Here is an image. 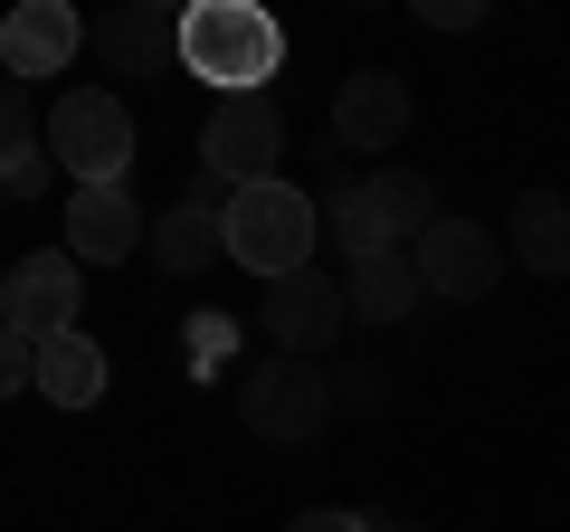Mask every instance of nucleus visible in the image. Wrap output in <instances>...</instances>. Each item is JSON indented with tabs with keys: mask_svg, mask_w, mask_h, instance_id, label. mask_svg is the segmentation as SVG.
<instances>
[{
	"mask_svg": "<svg viewBox=\"0 0 570 532\" xmlns=\"http://www.w3.org/2000/svg\"><path fill=\"white\" fill-rule=\"evenodd\" d=\"M29 144H48V134H39V105H29L20 77H0V162H10V152H29Z\"/></svg>",
	"mask_w": 570,
	"mask_h": 532,
	"instance_id": "nucleus-19",
	"label": "nucleus"
},
{
	"mask_svg": "<svg viewBox=\"0 0 570 532\" xmlns=\"http://www.w3.org/2000/svg\"><path fill=\"white\" fill-rule=\"evenodd\" d=\"M0 305H10V266H0Z\"/></svg>",
	"mask_w": 570,
	"mask_h": 532,
	"instance_id": "nucleus-26",
	"label": "nucleus"
},
{
	"mask_svg": "<svg viewBox=\"0 0 570 532\" xmlns=\"http://www.w3.org/2000/svg\"><path fill=\"white\" fill-rule=\"evenodd\" d=\"M134 247H153V219L134 209V190H124V181L67 190V257H77V266H124Z\"/></svg>",
	"mask_w": 570,
	"mask_h": 532,
	"instance_id": "nucleus-7",
	"label": "nucleus"
},
{
	"mask_svg": "<svg viewBox=\"0 0 570 532\" xmlns=\"http://www.w3.org/2000/svg\"><path fill=\"white\" fill-rule=\"evenodd\" d=\"M504 228H513V257H523L532 276H570V200L561 190H523Z\"/></svg>",
	"mask_w": 570,
	"mask_h": 532,
	"instance_id": "nucleus-16",
	"label": "nucleus"
},
{
	"mask_svg": "<svg viewBox=\"0 0 570 532\" xmlns=\"http://www.w3.org/2000/svg\"><path fill=\"white\" fill-rule=\"evenodd\" d=\"M48 152H58V171H77V190L124 181L134 171V115H124V96H96V86L58 96L48 105Z\"/></svg>",
	"mask_w": 570,
	"mask_h": 532,
	"instance_id": "nucleus-4",
	"label": "nucleus"
},
{
	"mask_svg": "<svg viewBox=\"0 0 570 532\" xmlns=\"http://www.w3.org/2000/svg\"><path fill=\"white\" fill-rule=\"evenodd\" d=\"M39 390L58 400V410H96V400H105V352L86 343V333L39 343Z\"/></svg>",
	"mask_w": 570,
	"mask_h": 532,
	"instance_id": "nucleus-17",
	"label": "nucleus"
},
{
	"mask_svg": "<svg viewBox=\"0 0 570 532\" xmlns=\"http://www.w3.org/2000/svg\"><path fill=\"white\" fill-rule=\"evenodd\" d=\"M371 532H419V523H400V513H371Z\"/></svg>",
	"mask_w": 570,
	"mask_h": 532,
	"instance_id": "nucleus-25",
	"label": "nucleus"
},
{
	"mask_svg": "<svg viewBox=\"0 0 570 532\" xmlns=\"http://www.w3.org/2000/svg\"><path fill=\"white\" fill-rule=\"evenodd\" d=\"M324 209H333V247H343L352 266H362V257H390V228H381V209H371V190H362V181H343Z\"/></svg>",
	"mask_w": 570,
	"mask_h": 532,
	"instance_id": "nucleus-18",
	"label": "nucleus"
},
{
	"mask_svg": "<svg viewBox=\"0 0 570 532\" xmlns=\"http://www.w3.org/2000/svg\"><path fill=\"white\" fill-rule=\"evenodd\" d=\"M257 324H266V343H276V352L314 362V352H324L333 333L352 324L343 276H324V266H305V276H276V286H266V305H257Z\"/></svg>",
	"mask_w": 570,
	"mask_h": 532,
	"instance_id": "nucleus-6",
	"label": "nucleus"
},
{
	"mask_svg": "<svg viewBox=\"0 0 570 532\" xmlns=\"http://www.w3.org/2000/svg\"><path fill=\"white\" fill-rule=\"evenodd\" d=\"M409 134V77L400 67H362V77H343V96H333V144L343 152H390Z\"/></svg>",
	"mask_w": 570,
	"mask_h": 532,
	"instance_id": "nucleus-10",
	"label": "nucleus"
},
{
	"mask_svg": "<svg viewBox=\"0 0 570 532\" xmlns=\"http://www.w3.org/2000/svg\"><path fill=\"white\" fill-rule=\"evenodd\" d=\"M371 209H381V228H390V247H419L428 228L448 219V209H438V181H428V171H409V162H390V171H371Z\"/></svg>",
	"mask_w": 570,
	"mask_h": 532,
	"instance_id": "nucleus-15",
	"label": "nucleus"
},
{
	"mask_svg": "<svg viewBox=\"0 0 570 532\" xmlns=\"http://www.w3.org/2000/svg\"><path fill=\"white\" fill-rule=\"evenodd\" d=\"M200 162H209V181H228V190L276 181V162H285V115H276L266 96H219V105H209V124H200Z\"/></svg>",
	"mask_w": 570,
	"mask_h": 532,
	"instance_id": "nucleus-5",
	"label": "nucleus"
},
{
	"mask_svg": "<svg viewBox=\"0 0 570 532\" xmlns=\"http://www.w3.org/2000/svg\"><path fill=\"white\" fill-rule=\"evenodd\" d=\"M20 381H39V343H29V333L0 314V400H10Z\"/></svg>",
	"mask_w": 570,
	"mask_h": 532,
	"instance_id": "nucleus-21",
	"label": "nucleus"
},
{
	"mask_svg": "<svg viewBox=\"0 0 570 532\" xmlns=\"http://www.w3.org/2000/svg\"><path fill=\"white\" fill-rule=\"evenodd\" d=\"M419 257L409 247H390V257H362V266H343V305L362 314V324H400V314H419Z\"/></svg>",
	"mask_w": 570,
	"mask_h": 532,
	"instance_id": "nucleus-14",
	"label": "nucleus"
},
{
	"mask_svg": "<svg viewBox=\"0 0 570 532\" xmlns=\"http://www.w3.org/2000/svg\"><path fill=\"white\" fill-rule=\"evenodd\" d=\"M333 410H343V390L324 381V362H295V352H276V362H257L238 381V418H247V437H266V447L324 437Z\"/></svg>",
	"mask_w": 570,
	"mask_h": 532,
	"instance_id": "nucleus-3",
	"label": "nucleus"
},
{
	"mask_svg": "<svg viewBox=\"0 0 570 532\" xmlns=\"http://www.w3.org/2000/svg\"><path fill=\"white\" fill-rule=\"evenodd\" d=\"M276 58H285V29L257 0H190L181 10V67L219 96H266Z\"/></svg>",
	"mask_w": 570,
	"mask_h": 532,
	"instance_id": "nucleus-1",
	"label": "nucleus"
},
{
	"mask_svg": "<svg viewBox=\"0 0 570 532\" xmlns=\"http://www.w3.org/2000/svg\"><path fill=\"white\" fill-rule=\"evenodd\" d=\"M48 181H58V152H48V144H29V152H10V162H0V190H10V200H39Z\"/></svg>",
	"mask_w": 570,
	"mask_h": 532,
	"instance_id": "nucleus-20",
	"label": "nucleus"
},
{
	"mask_svg": "<svg viewBox=\"0 0 570 532\" xmlns=\"http://www.w3.org/2000/svg\"><path fill=\"white\" fill-rule=\"evenodd\" d=\"M409 257H419V286L428 295H466V305L504 276V247H494V228H475V219H438Z\"/></svg>",
	"mask_w": 570,
	"mask_h": 532,
	"instance_id": "nucleus-9",
	"label": "nucleus"
},
{
	"mask_svg": "<svg viewBox=\"0 0 570 532\" xmlns=\"http://www.w3.org/2000/svg\"><path fill=\"white\" fill-rule=\"evenodd\" d=\"M343 410H381V371H371V362L343 371Z\"/></svg>",
	"mask_w": 570,
	"mask_h": 532,
	"instance_id": "nucleus-24",
	"label": "nucleus"
},
{
	"mask_svg": "<svg viewBox=\"0 0 570 532\" xmlns=\"http://www.w3.org/2000/svg\"><path fill=\"white\" fill-rule=\"evenodd\" d=\"M77 48H86V20L67 10V0H20V10L0 20V67H10L20 86L29 77H58Z\"/></svg>",
	"mask_w": 570,
	"mask_h": 532,
	"instance_id": "nucleus-13",
	"label": "nucleus"
},
{
	"mask_svg": "<svg viewBox=\"0 0 570 532\" xmlns=\"http://www.w3.org/2000/svg\"><path fill=\"white\" fill-rule=\"evenodd\" d=\"M285 532H371V513H333V504H314V513H295Z\"/></svg>",
	"mask_w": 570,
	"mask_h": 532,
	"instance_id": "nucleus-22",
	"label": "nucleus"
},
{
	"mask_svg": "<svg viewBox=\"0 0 570 532\" xmlns=\"http://www.w3.org/2000/svg\"><path fill=\"white\" fill-rule=\"evenodd\" d=\"M153 257H163V276H200V266L228 257V181H200L190 200H171L163 219H153Z\"/></svg>",
	"mask_w": 570,
	"mask_h": 532,
	"instance_id": "nucleus-11",
	"label": "nucleus"
},
{
	"mask_svg": "<svg viewBox=\"0 0 570 532\" xmlns=\"http://www.w3.org/2000/svg\"><path fill=\"white\" fill-rule=\"evenodd\" d=\"M0 209H10V190H0Z\"/></svg>",
	"mask_w": 570,
	"mask_h": 532,
	"instance_id": "nucleus-27",
	"label": "nucleus"
},
{
	"mask_svg": "<svg viewBox=\"0 0 570 532\" xmlns=\"http://www.w3.org/2000/svg\"><path fill=\"white\" fill-rule=\"evenodd\" d=\"M314 200L295 181H247V190H228V257L247 266V276H305L314 266Z\"/></svg>",
	"mask_w": 570,
	"mask_h": 532,
	"instance_id": "nucleus-2",
	"label": "nucleus"
},
{
	"mask_svg": "<svg viewBox=\"0 0 570 532\" xmlns=\"http://www.w3.org/2000/svg\"><path fill=\"white\" fill-rule=\"evenodd\" d=\"M96 58L115 67V77H163V67L181 58V10H171V0H115L96 20Z\"/></svg>",
	"mask_w": 570,
	"mask_h": 532,
	"instance_id": "nucleus-8",
	"label": "nucleus"
},
{
	"mask_svg": "<svg viewBox=\"0 0 570 532\" xmlns=\"http://www.w3.org/2000/svg\"><path fill=\"white\" fill-rule=\"evenodd\" d=\"M10 324L29 333V343H58V333H77V257L67 247H39V257L10 266Z\"/></svg>",
	"mask_w": 570,
	"mask_h": 532,
	"instance_id": "nucleus-12",
	"label": "nucleus"
},
{
	"mask_svg": "<svg viewBox=\"0 0 570 532\" xmlns=\"http://www.w3.org/2000/svg\"><path fill=\"white\" fill-rule=\"evenodd\" d=\"M419 20H428V29H475V20H485V0H428Z\"/></svg>",
	"mask_w": 570,
	"mask_h": 532,
	"instance_id": "nucleus-23",
	"label": "nucleus"
}]
</instances>
